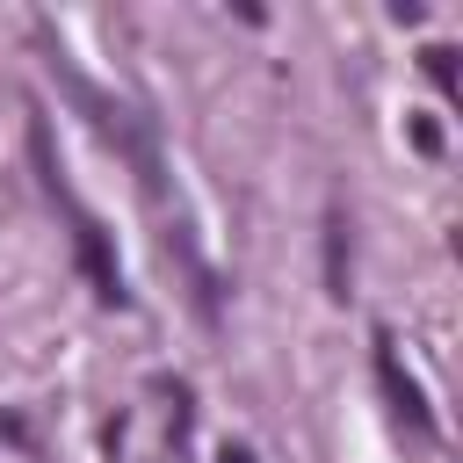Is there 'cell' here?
<instances>
[{
  "instance_id": "obj_1",
  "label": "cell",
  "mask_w": 463,
  "mask_h": 463,
  "mask_svg": "<svg viewBox=\"0 0 463 463\" xmlns=\"http://www.w3.org/2000/svg\"><path fill=\"white\" fill-rule=\"evenodd\" d=\"M58 210L72 217V253H80V268H87L94 297H101V304H123L130 289H123V268H116V246H109V232H101V224L80 210V195H72V203H58Z\"/></svg>"
},
{
  "instance_id": "obj_2",
  "label": "cell",
  "mask_w": 463,
  "mask_h": 463,
  "mask_svg": "<svg viewBox=\"0 0 463 463\" xmlns=\"http://www.w3.org/2000/svg\"><path fill=\"white\" fill-rule=\"evenodd\" d=\"M376 383H383V398L398 405V420L412 427V434H434V412H427V398H420V383L398 369V347H391V333H376Z\"/></svg>"
},
{
  "instance_id": "obj_3",
  "label": "cell",
  "mask_w": 463,
  "mask_h": 463,
  "mask_svg": "<svg viewBox=\"0 0 463 463\" xmlns=\"http://www.w3.org/2000/svg\"><path fill=\"white\" fill-rule=\"evenodd\" d=\"M347 275H354V239H347V210L333 203L326 210V297H347Z\"/></svg>"
},
{
  "instance_id": "obj_4",
  "label": "cell",
  "mask_w": 463,
  "mask_h": 463,
  "mask_svg": "<svg viewBox=\"0 0 463 463\" xmlns=\"http://www.w3.org/2000/svg\"><path fill=\"white\" fill-rule=\"evenodd\" d=\"M420 58H427V80H434L441 94H456V51H449V43H427Z\"/></svg>"
},
{
  "instance_id": "obj_5",
  "label": "cell",
  "mask_w": 463,
  "mask_h": 463,
  "mask_svg": "<svg viewBox=\"0 0 463 463\" xmlns=\"http://www.w3.org/2000/svg\"><path fill=\"white\" fill-rule=\"evenodd\" d=\"M412 145H420V152H427V159H434V152H441V130H434V123H427V116H420V123H412Z\"/></svg>"
},
{
  "instance_id": "obj_6",
  "label": "cell",
  "mask_w": 463,
  "mask_h": 463,
  "mask_svg": "<svg viewBox=\"0 0 463 463\" xmlns=\"http://www.w3.org/2000/svg\"><path fill=\"white\" fill-rule=\"evenodd\" d=\"M217 463H253V449H224V456H217Z\"/></svg>"
}]
</instances>
